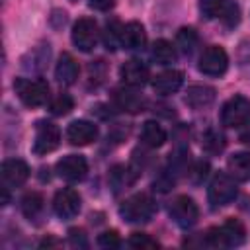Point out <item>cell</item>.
<instances>
[{"mask_svg":"<svg viewBox=\"0 0 250 250\" xmlns=\"http://www.w3.org/2000/svg\"><path fill=\"white\" fill-rule=\"evenodd\" d=\"M244 240H246V229L238 219H229L223 227H215L205 232V244L211 248L240 246Z\"/></svg>","mask_w":250,"mask_h":250,"instance_id":"1","label":"cell"},{"mask_svg":"<svg viewBox=\"0 0 250 250\" xmlns=\"http://www.w3.org/2000/svg\"><path fill=\"white\" fill-rule=\"evenodd\" d=\"M154 211H156V203L146 193H135L119 205V215L127 223H146L152 219Z\"/></svg>","mask_w":250,"mask_h":250,"instance_id":"2","label":"cell"},{"mask_svg":"<svg viewBox=\"0 0 250 250\" xmlns=\"http://www.w3.org/2000/svg\"><path fill=\"white\" fill-rule=\"evenodd\" d=\"M199 10L207 20H221L227 27H234L240 21L236 0H199Z\"/></svg>","mask_w":250,"mask_h":250,"instance_id":"3","label":"cell"},{"mask_svg":"<svg viewBox=\"0 0 250 250\" xmlns=\"http://www.w3.org/2000/svg\"><path fill=\"white\" fill-rule=\"evenodd\" d=\"M236 191L238 188H236L234 178L227 172H217L209 182L207 197H209L211 207H223V205H229L236 197Z\"/></svg>","mask_w":250,"mask_h":250,"instance_id":"4","label":"cell"},{"mask_svg":"<svg viewBox=\"0 0 250 250\" xmlns=\"http://www.w3.org/2000/svg\"><path fill=\"white\" fill-rule=\"evenodd\" d=\"M14 88H16V94L18 98L29 105V107H37V105H43L49 98V84L43 80V78H37V80H29V78H18L14 82Z\"/></svg>","mask_w":250,"mask_h":250,"instance_id":"5","label":"cell"},{"mask_svg":"<svg viewBox=\"0 0 250 250\" xmlns=\"http://www.w3.org/2000/svg\"><path fill=\"white\" fill-rule=\"evenodd\" d=\"M221 121L225 127H244L250 125V100L244 96H232L221 109Z\"/></svg>","mask_w":250,"mask_h":250,"instance_id":"6","label":"cell"},{"mask_svg":"<svg viewBox=\"0 0 250 250\" xmlns=\"http://www.w3.org/2000/svg\"><path fill=\"white\" fill-rule=\"evenodd\" d=\"M61 143V129L53 121H39L35 125V141H33V152L35 154H47L53 152Z\"/></svg>","mask_w":250,"mask_h":250,"instance_id":"7","label":"cell"},{"mask_svg":"<svg viewBox=\"0 0 250 250\" xmlns=\"http://www.w3.org/2000/svg\"><path fill=\"white\" fill-rule=\"evenodd\" d=\"M229 66V55L223 47L211 45L199 57V70L207 76H223Z\"/></svg>","mask_w":250,"mask_h":250,"instance_id":"8","label":"cell"},{"mask_svg":"<svg viewBox=\"0 0 250 250\" xmlns=\"http://www.w3.org/2000/svg\"><path fill=\"white\" fill-rule=\"evenodd\" d=\"M170 217L174 219L176 225H180L182 229H189L197 223L199 219V207L197 203L188 197V195H178L172 205H170Z\"/></svg>","mask_w":250,"mask_h":250,"instance_id":"9","label":"cell"},{"mask_svg":"<svg viewBox=\"0 0 250 250\" xmlns=\"http://www.w3.org/2000/svg\"><path fill=\"white\" fill-rule=\"evenodd\" d=\"M98 37H100L98 23L92 18H80L72 25V43L84 53H88V51H92L96 47Z\"/></svg>","mask_w":250,"mask_h":250,"instance_id":"10","label":"cell"},{"mask_svg":"<svg viewBox=\"0 0 250 250\" xmlns=\"http://www.w3.org/2000/svg\"><path fill=\"white\" fill-rule=\"evenodd\" d=\"M57 174L66 182H80L88 174V162L80 154H68L62 156L57 162Z\"/></svg>","mask_w":250,"mask_h":250,"instance_id":"11","label":"cell"},{"mask_svg":"<svg viewBox=\"0 0 250 250\" xmlns=\"http://www.w3.org/2000/svg\"><path fill=\"white\" fill-rule=\"evenodd\" d=\"M53 209L61 219H72L80 211V195L70 188H62L53 197Z\"/></svg>","mask_w":250,"mask_h":250,"instance_id":"12","label":"cell"},{"mask_svg":"<svg viewBox=\"0 0 250 250\" xmlns=\"http://www.w3.org/2000/svg\"><path fill=\"white\" fill-rule=\"evenodd\" d=\"M66 139L74 146H86L98 139V127L92 121L86 119H76L68 125L66 129Z\"/></svg>","mask_w":250,"mask_h":250,"instance_id":"13","label":"cell"},{"mask_svg":"<svg viewBox=\"0 0 250 250\" xmlns=\"http://www.w3.org/2000/svg\"><path fill=\"white\" fill-rule=\"evenodd\" d=\"M113 104L117 109L121 111H129V113H139L145 109V98L133 90V86H123V88H115L113 90Z\"/></svg>","mask_w":250,"mask_h":250,"instance_id":"14","label":"cell"},{"mask_svg":"<svg viewBox=\"0 0 250 250\" xmlns=\"http://www.w3.org/2000/svg\"><path fill=\"white\" fill-rule=\"evenodd\" d=\"M119 76H121V80H123L125 86L137 88V86H145V84L148 82L150 72H148V66H146L143 61L131 59V61H127V62L121 66Z\"/></svg>","mask_w":250,"mask_h":250,"instance_id":"15","label":"cell"},{"mask_svg":"<svg viewBox=\"0 0 250 250\" xmlns=\"http://www.w3.org/2000/svg\"><path fill=\"white\" fill-rule=\"evenodd\" d=\"M29 178V166L21 158H8L2 164V182L8 188H18Z\"/></svg>","mask_w":250,"mask_h":250,"instance_id":"16","label":"cell"},{"mask_svg":"<svg viewBox=\"0 0 250 250\" xmlns=\"http://www.w3.org/2000/svg\"><path fill=\"white\" fill-rule=\"evenodd\" d=\"M146 43V33L145 27L139 21H129L123 25L121 29V47L131 49V51H139L143 49Z\"/></svg>","mask_w":250,"mask_h":250,"instance_id":"17","label":"cell"},{"mask_svg":"<svg viewBox=\"0 0 250 250\" xmlns=\"http://www.w3.org/2000/svg\"><path fill=\"white\" fill-rule=\"evenodd\" d=\"M182 82H184V74L180 70H164V72L154 76L152 88L156 94L168 96V94H174L176 90H180Z\"/></svg>","mask_w":250,"mask_h":250,"instance_id":"18","label":"cell"},{"mask_svg":"<svg viewBox=\"0 0 250 250\" xmlns=\"http://www.w3.org/2000/svg\"><path fill=\"white\" fill-rule=\"evenodd\" d=\"M55 78L64 86H70V84L76 82V78H78V62L74 61L72 55L62 53L59 57L57 66H55Z\"/></svg>","mask_w":250,"mask_h":250,"instance_id":"19","label":"cell"},{"mask_svg":"<svg viewBox=\"0 0 250 250\" xmlns=\"http://www.w3.org/2000/svg\"><path fill=\"white\" fill-rule=\"evenodd\" d=\"M213 100H215V90L211 86L195 84V86H189L186 92V104L193 109L207 107L209 104H213Z\"/></svg>","mask_w":250,"mask_h":250,"instance_id":"20","label":"cell"},{"mask_svg":"<svg viewBox=\"0 0 250 250\" xmlns=\"http://www.w3.org/2000/svg\"><path fill=\"white\" fill-rule=\"evenodd\" d=\"M227 168H229V174L234 178V180H248L250 178V152H234L229 156L227 160Z\"/></svg>","mask_w":250,"mask_h":250,"instance_id":"21","label":"cell"},{"mask_svg":"<svg viewBox=\"0 0 250 250\" xmlns=\"http://www.w3.org/2000/svg\"><path fill=\"white\" fill-rule=\"evenodd\" d=\"M166 141V131L156 123V121H146L143 123V129H141V143L150 146V148H158L162 146Z\"/></svg>","mask_w":250,"mask_h":250,"instance_id":"22","label":"cell"},{"mask_svg":"<svg viewBox=\"0 0 250 250\" xmlns=\"http://www.w3.org/2000/svg\"><path fill=\"white\" fill-rule=\"evenodd\" d=\"M150 57L158 64H172L176 61V49L166 39H156L150 47Z\"/></svg>","mask_w":250,"mask_h":250,"instance_id":"23","label":"cell"},{"mask_svg":"<svg viewBox=\"0 0 250 250\" xmlns=\"http://www.w3.org/2000/svg\"><path fill=\"white\" fill-rule=\"evenodd\" d=\"M135 178H137V174H135L129 166H123V164L113 166L111 172H109V184H111L113 191L125 189L127 186H131V184L135 182Z\"/></svg>","mask_w":250,"mask_h":250,"instance_id":"24","label":"cell"},{"mask_svg":"<svg viewBox=\"0 0 250 250\" xmlns=\"http://www.w3.org/2000/svg\"><path fill=\"white\" fill-rule=\"evenodd\" d=\"M43 195L37 191H29L23 195L21 199V213L29 219V221H37L43 213Z\"/></svg>","mask_w":250,"mask_h":250,"instance_id":"25","label":"cell"},{"mask_svg":"<svg viewBox=\"0 0 250 250\" xmlns=\"http://www.w3.org/2000/svg\"><path fill=\"white\" fill-rule=\"evenodd\" d=\"M176 45L184 55H193L199 47V35L193 27H182L176 35Z\"/></svg>","mask_w":250,"mask_h":250,"instance_id":"26","label":"cell"},{"mask_svg":"<svg viewBox=\"0 0 250 250\" xmlns=\"http://www.w3.org/2000/svg\"><path fill=\"white\" fill-rule=\"evenodd\" d=\"M121 29H123V25H119L117 20H111V21L105 23V27H104V35H102L105 49L115 51V49L121 45Z\"/></svg>","mask_w":250,"mask_h":250,"instance_id":"27","label":"cell"},{"mask_svg":"<svg viewBox=\"0 0 250 250\" xmlns=\"http://www.w3.org/2000/svg\"><path fill=\"white\" fill-rule=\"evenodd\" d=\"M203 148L209 152V154H217L225 148V135L215 131V129H209L205 135H203Z\"/></svg>","mask_w":250,"mask_h":250,"instance_id":"28","label":"cell"},{"mask_svg":"<svg viewBox=\"0 0 250 250\" xmlns=\"http://www.w3.org/2000/svg\"><path fill=\"white\" fill-rule=\"evenodd\" d=\"M72 107H74V100L68 94H59L51 102V113L53 115H66V113H70Z\"/></svg>","mask_w":250,"mask_h":250,"instance_id":"29","label":"cell"},{"mask_svg":"<svg viewBox=\"0 0 250 250\" xmlns=\"http://www.w3.org/2000/svg\"><path fill=\"white\" fill-rule=\"evenodd\" d=\"M129 246L131 248H141V250H152V248H158V242L154 238H150L148 234H145V232H133L129 236Z\"/></svg>","mask_w":250,"mask_h":250,"instance_id":"30","label":"cell"},{"mask_svg":"<svg viewBox=\"0 0 250 250\" xmlns=\"http://www.w3.org/2000/svg\"><path fill=\"white\" fill-rule=\"evenodd\" d=\"M207 172H209V164L205 160H197L193 166L188 168V178L191 184H201L207 178Z\"/></svg>","mask_w":250,"mask_h":250,"instance_id":"31","label":"cell"},{"mask_svg":"<svg viewBox=\"0 0 250 250\" xmlns=\"http://www.w3.org/2000/svg\"><path fill=\"white\" fill-rule=\"evenodd\" d=\"M98 244L102 246V248H119L121 246V238H119V234L115 232V230H105V232H102L100 236H98Z\"/></svg>","mask_w":250,"mask_h":250,"instance_id":"32","label":"cell"},{"mask_svg":"<svg viewBox=\"0 0 250 250\" xmlns=\"http://www.w3.org/2000/svg\"><path fill=\"white\" fill-rule=\"evenodd\" d=\"M68 238H70L72 246H78V248H86L88 246V240H86V234H84L82 229H70L68 230Z\"/></svg>","mask_w":250,"mask_h":250,"instance_id":"33","label":"cell"},{"mask_svg":"<svg viewBox=\"0 0 250 250\" xmlns=\"http://www.w3.org/2000/svg\"><path fill=\"white\" fill-rule=\"evenodd\" d=\"M104 76H105V64H104V61L92 62V64H90V78H92V80L96 78V84H100V82L104 80Z\"/></svg>","mask_w":250,"mask_h":250,"instance_id":"34","label":"cell"},{"mask_svg":"<svg viewBox=\"0 0 250 250\" xmlns=\"http://www.w3.org/2000/svg\"><path fill=\"white\" fill-rule=\"evenodd\" d=\"M90 8H96V10H109L113 6L111 0H88Z\"/></svg>","mask_w":250,"mask_h":250,"instance_id":"35","label":"cell"},{"mask_svg":"<svg viewBox=\"0 0 250 250\" xmlns=\"http://www.w3.org/2000/svg\"><path fill=\"white\" fill-rule=\"evenodd\" d=\"M240 143L246 145V146H250V125L240 133Z\"/></svg>","mask_w":250,"mask_h":250,"instance_id":"36","label":"cell"},{"mask_svg":"<svg viewBox=\"0 0 250 250\" xmlns=\"http://www.w3.org/2000/svg\"><path fill=\"white\" fill-rule=\"evenodd\" d=\"M72 2H76V0H72Z\"/></svg>","mask_w":250,"mask_h":250,"instance_id":"37","label":"cell"}]
</instances>
